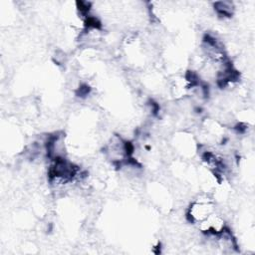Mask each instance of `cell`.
Returning <instances> with one entry per match:
<instances>
[{"label":"cell","instance_id":"obj_1","mask_svg":"<svg viewBox=\"0 0 255 255\" xmlns=\"http://www.w3.org/2000/svg\"><path fill=\"white\" fill-rule=\"evenodd\" d=\"M215 211V201L208 194L195 197L186 210V217L190 223L198 224Z\"/></svg>","mask_w":255,"mask_h":255},{"label":"cell","instance_id":"obj_2","mask_svg":"<svg viewBox=\"0 0 255 255\" xmlns=\"http://www.w3.org/2000/svg\"><path fill=\"white\" fill-rule=\"evenodd\" d=\"M197 225L201 233L212 237L218 236L227 227L224 218L215 211Z\"/></svg>","mask_w":255,"mask_h":255},{"label":"cell","instance_id":"obj_3","mask_svg":"<svg viewBox=\"0 0 255 255\" xmlns=\"http://www.w3.org/2000/svg\"><path fill=\"white\" fill-rule=\"evenodd\" d=\"M215 13L222 18H231L236 10L235 4L232 1H216L213 3Z\"/></svg>","mask_w":255,"mask_h":255}]
</instances>
